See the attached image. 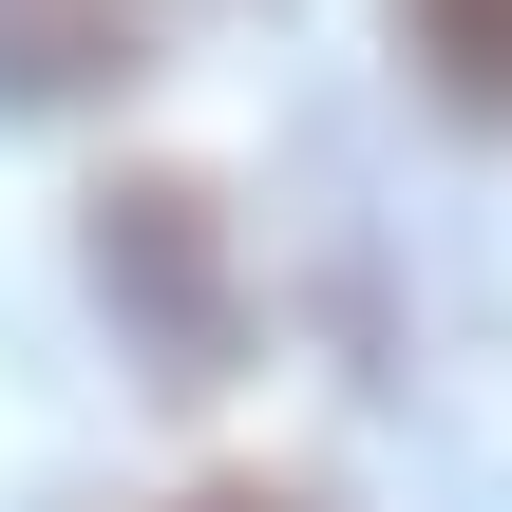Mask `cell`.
Returning <instances> with one entry per match:
<instances>
[{"label": "cell", "instance_id": "3", "mask_svg": "<svg viewBox=\"0 0 512 512\" xmlns=\"http://www.w3.org/2000/svg\"><path fill=\"white\" fill-rule=\"evenodd\" d=\"M399 57H418V95H437V114L512 133V0H399Z\"/></svg>", "mask_w": 512, "mask_h": 512}, {"label": "cell", "instance_id": "4", "mask_svg": "<svg viewBox=\"0 0 512 512\" xmlns=\"http://www.w3.org/2000/svg\"><path fill=\"white\" fill-rule=\"evenodd\" d=\"M190 512H304V494H190Z\"/></svg>", "mask_w": 512, "mask_h": 512}, {"label": "cell", "instance_id": "2", "mask_svg": "<svg viewBox=\"0 0 512 512\" xmlns=\"http://www.w3.org/2000/svg\"><path fill=\"white\" fill-rule=\"evenodd\" d=\"M152 57V0H0V95H95Z\"/></svg>", "mask_w": 512, "mask_h": 512}, {"label": "cell", "instance_id": "1", "mask_svg": "<svg viewBox=\"0 0 512 512\" xmlns=\"http://www.w3.org/2000/svg\"><path fill=\"white\" fill-rule=\"evenodd\" d=\"M95 285L114 304H152V361L171 380H228V266H209V190H114L95 209Z\"/></svg>", "mask_w": 512, "mask_h": 512}]
</instances>
